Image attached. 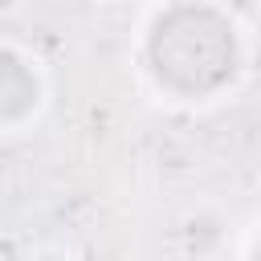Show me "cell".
<instances>
[{"label": "cell", "mask_w": 261, "mask_h": 261, "mask_svg": "<svg viewBox=\"0 0 261 261\" xmlns=\"http://www.w3.org/2000/svg\"><path fill=\"white\" fill-rule=\"evenodd\" d=\"M147 57L155 77L188 98L220 90L237 69V33L224 12L200 0L171 4L155 16L147 37Z\"/></svg>", "instance_id": "1"}, {"label": "cell", "mask_w": 261, "mask_h": 261, "mask_svg": "<svg viewBox=\"0 0 261 261\" xmlns=\"http://www.w3.org/2000/svg\"><path fill=\"white\" fill-rule=\"evenodd\" d=\"M37 106V77L16 53H0V118H24Z\"/></svg>", "instance_id": "2"}, {"label": "cell", "mask_w": 261, "mask_h": 261, "mask_svg": "<svg viewBox=\"0 0 261 261\" xmlns=\"http://www.w3.org/2000/svg\"><path fill=\"white\" fill-rule=\"evenodd\" d=\"M49 261H53V257H49Z\"/></svg>", "instance_id": "3"}]
</instances>
